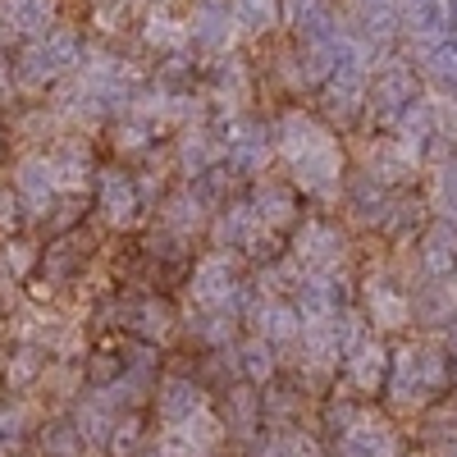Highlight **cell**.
I'll return each instance as SVG.
<instances>
[{"label":"cell","instance_id":"6da1fadb","mask_svg":"<svg viewBox=\"0 0 457 457\" xmlns=\"http://www.w3.org/2000/svg\"><path fill=\"white\" fill-rule=\"evenodd\" d=\"M279 156H284V165L293 170V183L302 187V193L329 197L334 187H338L343 151H338V142L329 137V129L316 124L312 114L288 110L284 120H279Z\"/></svg>","mask_w":457,"mask_h":457},{"label":"cell","instance_id":"7a4b0ae2","mask_svg":"<svg viewBox=\"0 0 457 457\" xmlns=\"http://www.w3.org/2000/svg\"><path fill=\"white\" fill-rule=\"evenodd\" d=\"M83 64V42H79V32L73 28H55L46 32L42 42H28L19 64H14V83L23 92H46L55 87L60 79H69L73 69Z\"/></svg>","mask_w":457,"mask_h":457},{"label":"cell","instance_id":"3957f363","mask_svg":"<svg viewBox=\"0 0 457 457\" xmlns=\"http://www.w3.org/2000/svg\"><path fill=\"white\" fill-rule=\"evenodd\" d=\"M238 297H243V284H238V261L228 252H206L193 270V302L211 316H234L238 312Z\"/></svg>","mask_w":457,"mask_h":457},{"label":"cell","instance_id":"277c9868","mask_svg":"<svg viewBox=\"0 0 457 457\" xmlns=\"http://www.w3.org/2000/svg\"><path fill=\"white\" fill-rule=\"evenodd\" d=\"M220 439H224V421L206 407L179 426H165L156 435V457H211L220 448Z\"/></svg>","mask_w":457,"mask_h":457},{"label":"cell","instance_id":"5b68a950","mask_svg":"<svg viewBox=\"0 0 457 457\" xmlns=\"http://www.w3.org/2000/svg\"><path fill=\"white\" fill-rule=\"evenodd\" d=\"M220 146H224L228 170H234V174H252V179L265 174V165H270V156H275L270 133H265L261 124H252V120L228 124V133L220 137Z\"/></svg>","mask_w":457,"mask_h":457},{"label":"cell","instance_id":"8992f818","mask_svg":"<svg viewBox=\"0 0 457 457\" xmlns=\"http://www.w3.org/2000/svg\"><path fill=\"white\" fill-rule=\"evenodd\" d=\"M183 23H187V42H197L206 51H228L238 42V23H234L228 0H197Z\"/></svg>","mask_w":457,"mask_h":457},{"label":"cell","instance_id":"52a82bcc","mask_svg":"<svg viewBox=\"0 0 457 457\" xmlns=\"http://www.w3.org/2000/svg\"><path fill=\"white\" fill-rule=\"evenodd\" d=\"M0 32L42 42L46 32H55V0H0Z\"/></svg>","mask_w":457,"mask_h":457},{"label":"cell","instance_id":"ba28073f","mask_svg":"<svg viewBox=\"0 0 457 457\" xmlns=\"http://www.w3.org/2000/svg\"><path fill=\"white\" fill-rule=\"evenodd\" d=\"M96 197H101V215H105V224H133L137 220V211H142V197H137V183L129 179V174H120V170H105L101 174V183H96Z\"/></svg>","mask_w":457,"mask_h":457},{"label":"cell","instance_id":"9c48e42d","mask_svg":"<svg viewBox=\"0 0 457 457\" xmlns=\"http://www.w3.org/2000/svg\"><path fill=\"white\" fill-rule=\"evenodd\" d=\"M297 261L302 265H312V270H329V265L343 256V238L334 234L329 224H320V220H312V224H302L297 228Z\"/></svg>","mask_w":457,"mask_h":457},{"label":"cell","instance_id":"30bf717a","mask_svg":"<svg viewBox=\"0 0 457 457\" xmlns=\"http://www.w3.org/2000/svg\"><path fill=\"white\" fill-rule=\"evenodd\" d=\"M247 206H252V215H256L265 228H284V224L297 215V197H293V187H288V183H275V179H261Z\"/></svg>","mask_w":457,"mask_h":457},{"label":"cell","instance_id":"8fae6325","mask_svg":"<svg viewBox=\"0 0 457 457\" xmlns=\"http://www.w3.org/2000/svg\"><path fill=\"white\" fill-rule=\"evenodd\" d=\"M51 174H55V193H79L92 174V156H87V142L69 137L51 151Z\"/></svg>","mask_w":457,"mask_h":457},{"label":"cell","instance_id":"7c38bea8","mask_svg":"<svg viewBox=\"0 0 457 457\" xmlns=\"http://www.w3.org/2000/svg\"><path fill=\"white\" fill-rule=\"evenodd\" d=\"M206 407H211V403H206L202 385H193V379H165V389H161V398H156L161 426H179V421H187V416H197V411H206Z\"/></svg>","mask_w":457,"mask_h":457},{"label":"cell","instance_id":"4fadbf2b","mask_svg":"<svg viewBox=\"0 0 457 457\" xmlns=\"http://www.w3.org/2000/svg\"><path fill=\"white\" fill-rule=\"evenodd\" d=\"M256 338H265V343H293V338H302L297 307H288V302H279V297H265L256 307Z\"/></svg>","mask_w":457,"mask_h":457},{"label":"cell","instance_id":"5bb4252c","mask_svg":"<svg viewBox=\"0 0 457 457\" xmlns=\"http://www.w3.org/2000/svg\"><path fill=\"white\" fill-rule=\"evenodd\" d=\"M179 161H183V170L193 174V179H202V174H215V165L224 161V146L206 129H187L179 137Z\"/></svg>","mask_w":457,"mask_h":457},{"label":"cell","instance_id":"9a60e30c","mask_svg":"<svg viewBox=\"0 0 457 457\" xmlns=\"http://www.w3.org/2000/svg\"><path fill=\"white\" fill-rule=\"evenodd\" d=\"M14 187L28 206L42 211L51 197H55V174H51V156H23L19 161V174H14Z\"/></svg>","mask_w":457,"mask_h":457},{"label":"cell","instance_id":"2e32d148","mask_svg":"<svg viewBox=\"0 0 457 457\" xmlns=\"http://www.w3.org/2000/svg\"><path fill=\"white\" fill-rule=\"evenodd\" d=\"M270 228H265L256 215H252V206H234V211H224L220 215V224H215V238L224 243V252L228 247H256Z\"/></svg>","mask_w":457,"mask_h":457},{"label":"cell","instance_id":"e0dca14e","mask_svg":"<svg viewBox=\"0 0 457 457\" xmlns=\"http://www.w3.org/2000/svg\"><path fill=\"white\" fill-rule=\"evenodd\" d=\"M165 224L174 228L179 238H193L197 228L206 224V202H202V193H193V187L174 193V197L165 202Z\"/></svg>","mask_w":457,"mask_h":457},{"label":"cell","instance_id":"ac0fdd59","mask_svg":"<svg viewBox=\"0 0 457 457\" xmlns=\"http://www.w3.org/2000/svg\"><path fill=\"white\" fill-rule=\"evenodd\" d=\"M142 37H146V46H156V51H183L187 46V23L174 19L165 5H156V10L146 14Z\"/></svg>","mask_w":457,"mask_h":457},{"label":"cell","instance_id":"d6986e66","mask_svg":"<svg viewBox=\"0 0 457 457\" xmlns=\"http://www.w3.org/2000/svg\"><path fill=\"white\" fill-rule=\"evenodd\" d=\"M348 353H353V357H348L353 385L370 394V389L379 385V375H385V348H379V343H353Z\"/></svg>","mask_w":457,"mask_h":457},{"label":"cell","instance_id":"ffe728a7","mask_svg":"<svg viewBox=\"0 0 457 457\" xmlns=\"http://www.w3.org/2000/svg\"><path fill=\"white\" fill-rule=\"evenodd\" d=\"M228 10H234L238 32H252V37L270 32L279 23V0H228Z\"/></svg>","mask_w":457,"mask_h":457},{"label":"cell","instance_id":"44dd1931","mask_svg":"<svg viewBox=\"0 0 457 457\" xmlns=\"http://www.w3.org/2000/svg\"><path fill=\"white\" fill-rule=\"evenodd\" d=\"M170 325H174L170 302H156V297H146L142 307H137V320H133V329H137L142 338H165Z\"/></svg>","mask_w":457,"mask_h":457},{"label":"cell","instance_id":"7402d4cb","mask_svg":"<svg viewBox=\"0 0 457 457\" xmlns=\"http://www.w3.org/2000/svg\"><path fill=\"white\" fill-rule=\"evenodd\" d=\"M256 421H261L256 394H252V389H234V394H228V421H224V426L234 430V435H252Z\"/></svg>","mask_w":457,"mask_h":457},{"label":"cell","instance_id":"603a6c76","mask_svg":"<svg viewBox=\"0 0 457 457\" xmlns=\"http://www.w3.org/2000/svg\"><path fill=\"white\" fill-rule=\"evenodd\" d=\"M151 137H156V129L142 124L137 114H124V120L114 124V151H142Z\"/></svg>","mask_w":457,"mask_h":457},{"label":"cell","instance_id":"cb8c5ba5","mask_svg":"<svg viewBox=\"0 0 457 457\" xmlns=\"http://www.w3.org/2000/svg\"><path fill=\"white\" fill-rule=\"evenodd\" d=\"M37 375H42V353H37V348H23V353L5 366V385H10V389H28Z\"/></svg>","mask_w":457,"mask_h":457},{"label":"cell","instance_id":"d4e9b609","mask_svg":"<svg viewBox=\"0 0 457 457\" xmlns=\"http://www.w3.org/2000/svg\"><path fill=\"white\" fill-rule=\"evenodd\" d=\"M243 370L252 375V379H265L275 370V357H270V343L265 338H252L247 348H243Z\"/></svg>","mask_w":457,"mask_h":457},{"label":"cell","instance_id":"484cf974","mask_svg":"<svg viewBox=\"0 0 457 457\" xmlns=\"http://www.w3.org/2000/svg\"><path fill=\"white\" fill-rule=\"evenodd\" d=\"M215 96H234V101H243V96H247V73H243V64H238V60H224L220 79H215Z\"/></svg>","mask_w":457,"mask_h":457},{"label":"cell","instance_id":"4316f807","mask_svg":"<svg viewBox=\"0 0 457 457\" xmlns=\"http://www.w3.org/2000/svg\"><path fill=\"white\" fill-rule=\"evenodd\" d=\"M32 261H37V247L32 243H10L5 252H0V265L10 270V279H23L32 270Z\"/></svg>","mask_w":457,"mask_h":457},{"label":"cell","instance_id":"83f0119b","mask_svg":"<svg viewBox=\"0 0 457 457\" xmlns=\"http://www.w3.org/2000/svg\"><path fill=\"white\" fill-rule=\"evenodd\" d=\"M370 316H375L379 325H403L407 302H403V297H394V293H375V297H370Z\"/></svg>","mask_w":457,"mask_h":457},{"label":"cell","instance_id":"f1b7e54d","mask_svg":"<svg viewBox=\"0 0 457 457\" xmlns=\"http://www.w3.org/2000/svg\"><path fill=\"white\" fill-rule=\"evenodd\" d=\"M137 439H142L137 421H114V430H110V453H120V457H129V453L137 448Z\"/></svg>","mask_w":457,"mask_h":457},{"label":"cell","instance_id":"f546056e","mask_svg":"<svg viewBox=\"0 0 457 457\" xmlns=\"http://www.w3.org/2000/svg\"><path fill=\"white\" fill-rule=\"evenodd\" d=\"M14 430H19V411L0 407V435H14Z\"/></svg>","mask_w":457,"mask_h":457},{"label":"cell","instance_id":"4dcf8cb0","mask_svg":"<svg viewBox=\"0 0 457 457\" xmlns=\"http://www.w3.org/2000/svg\"><path fill=\"white\" fill-rule=\"evenodd\" d=\"M10 92H14V73H10V64H5V60H0V101H5Z\"/></svg>","mask_w":457,"mask_h":457},{"label":"cell","instance_id":"1f68e13d","mask_svg":"<svg viewBox=\"0 0 457 457\" xmlns=\"http://www.w3.org/2000/svg\"><path fill=\"white\" fill-rule=\"evenodd\" d=\"M0 37H5V32H0Z\"/></svg>","mask_w":457,"mask_h":457}]
</instances>
